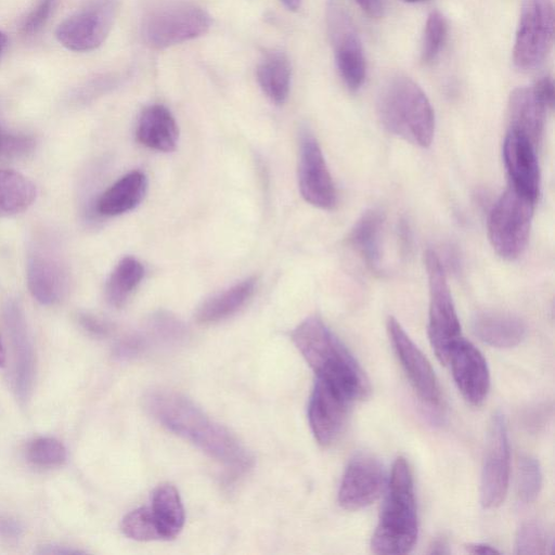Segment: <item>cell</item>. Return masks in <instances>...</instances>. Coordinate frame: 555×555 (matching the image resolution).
Returning <instances> with one entry per match:
<instances>
[{"mask_svg": "<svg viewBox=\"0 0 555 555\" xmlns=\"http://www.w3.org/2000/svg\"><path fill=\"white\" fill-rule=\"evenodd\" d=\"M144 406L169 431L196 446L232 472H245L251 457L238 439L186 397L170 390L145 395Z\"/></svg>", "mask_w": 555, "mask_h": 555, "instance_id": "6da1fadb", "label": "cell"}, {"mask_svg": "<svg viewBox=\"0 0 555 555\" xmlns=\"http://www.w3.org/2000/svg\"><path fill=\"white\" fill-rule=\"evenodd\" d=\"M291 337L317 378L330 383L351 401L369 396L371 387L365 372L319 317L305 319Z\"/></svg>", "mask_w": 555, "mask_h": 555, "instance_id": "7a4b0ae2", "label": "cell"}, {"mask_svg": "<svg viewBox=\"0 0 555 555\" xmlns=\"http://www.w3.org/2000/svg\"><path fill=\"white\" fill-rule=\"evenodd\" d=\"M417 532L413 477L406 460L399 456L391 469L371 548L376 554H405L414 546Z\"/></svg>", "mask_w": 555, "mask_h": 555, "instance_id": "3957f363", "label": "cell"}, {"mask_svg": "<svg viewBox=\"0 0 555 555\" xmlns=\"http://www.w3.org/2000/svg\"><path fill=\"white\" fill-rule=\"evenodd\" d=\"M378 118L390 133L414 144L430 145L435 132V114L422 88L411 78L396 76L380 89Z\"/></svg>", "mask_w": 555, "mask_h": 555, "instance_id": "277c9868", "label": "cell"}, {"mask_svg": "<svg viewBox=\"0 0 555 555\" xmlns=\"http://www.w3.org/2000/svg\"><path fill=\"white\" fill-rule=\"evenodd\" d=\"M210 24L209 14L197 4L170 0L145 14L142 36L150 48L160 50L204 35Z\"/></svg>", "mask_w": 555, "mask_h": 555, "instance_id": "5b68a950", "label": "cell"}, {"mask_svg": "<svg viewBox=\"0 0 555 555\" xmlns=\"http://www.w3.org/2000/svg\"><path fill=\"white\" fill-rule=\"evenodd\" d=\"M533 205V199L508 186L492 207L488 219V236L500 257L513 260L525 250Z\"/></svg>", "mask_w": 555, "mask_h": 555, "instance_id": "8992f818", "label": "cell"}, {"mask_svg": "<svg viewBox=\"0 0 555 555\" xmlns=\"http://www.w3.org/2000/svg\"><path fill=\"white\" fill-rule=\"evenodd\" d=\"M425 266L429 289L428 337L438 360L446 364L451 347L462 337L461 324L444 267L434 250L426 251Z\"/></svg>", "mask_w": 555, "mask_h": 555, "instance_id": "52a82bcc", "label": "cell"}, {"mask_svg": "<svg viewBox=\"0 0 555 555\" xmlns=\"http://www.w3.org/2000/svg\"><path fill=\"white\" fill-rule=\"evenodd\" d=\"M554 11L551 0H524L513 48L519 70L529 72L545 60L553 42Z\"/></svg>", "mask_w": 555, "mask_h": 555, "instance_id": "ba28073f", "label": "cell"}, {"mask_svg": "<svg viewBox=\"0 0 555 555\" xmlns=\"http://www.w3.org/2000/svg\"><path fill=\"white\" fill-rule=\"evenodd\" d=\"M327 25L338 73L347 88L357 91L365 80L366 61L353 21L337 1L328 4Z\"/></svg>", "mask_w": 555, "mask_h": 555, "instance_id": "9c48e42d", "label": "cell"}, {"mask_svg": "<svg viewBox=\"0 0 555 555\" xmlns=\"http://www.w3.org/2000/svg\"><path fill=\"white\" fill-rule=\"evenodd\" d=\"M115 0H95L59 24L57 41L70 51L86 52L100 47L116 16Z\"/></svg>", "mask_w": 555, "mask_h": 555, "instance_id": "30bf717a", "label": "cell"}, {"mask_svg": "<svg viewBox=\"0 0 555 555\" xmlns=\"http://www.w3.org/2000/svg\"><path fill=\"white\" fill-rule=\"evenodd\" d=\"M509 463L505 418L501 412H495L489 423L481 472L480 502L485 508L498 507L504 501L508 489Z\"/></svg>", "mask_w": 555, "mask_h": 555, "instance_id": "8fae6325", "label": "cell"}, {"mask_svg": "<svg viewBox=\"0 0 555 555\" xmlns=\"http://www.w3.org/2000/svg\"><path fill=\"white\" fill-rule=\"evenodd\" d=\"M298 184L301 196L309 204L332 209L336 205V189L322 150L307 129L300 133Z\"/></svg>", "mask_w": 555, "mask_h": 555, "instance_id": "7c38bea8", "label": "cell"}, {"mask_svg": "<svg viewBox=\"0 0 555 555\" xmlns=\"http://www.w3.org/2000/svg\"><path fill=\"white\" fill-rule=\"evenodd\" d=\"M352 401L330 383L317 378L308 406V418L315 440L332 444L341 433Z\"/></svg>", "mask_w": 555, "mask_h": 555, "instance_id": "4fadbf2b", "label": "cell"}, {"mask_svg": "<svg viewBox=\"0 0 555 555\" xmlns=\"http://www.w3.org/2000/svg\"><path fill=\"white\" fill-rule=\"evenodd\" d=\"M385 481V472L379 461L370 454H358L345 469L338 502L348 511L366 507L378 499Z\"/></svg>", "mask_w": 555, "mask_h": 555, "instance_id": "5bb4252c", "label": "cell"}, {"mask_svg": "<svg viewBox=\"0 0 555 555\" xmlns=\"http://www.w3.org/2000/svg\"><path fill=\"white\" fill-rule=\"evenodd\" d=\"M387 332L401 366L417 395L425 402L437 404L440 400V390L428 359L392 317L388 318Z\"/></svg>", "mask_w": 555, "mask_h": 555, "instance_id": "9a60e30c", "label": "cell"}, {"mask_svg": "<svg viewBox=\"0 0 555 555\" xmlns=\"http://www.w3.org/2000/svg\"><path fill=\"white\" fill-rule=\"evenodd\" d=\"M27 283L34 298L42 305L60 301L68 291V270L55 249L34 247L27 260Z\"/></svg>", "mask_w": 555, "mask_h": 555, "instance_id": "2e32d148", "label": "cell"}, {"mask_svg": "<svg viewBox=\"0 0 555 555\" xmlns=\"http://www.w3.org/2000/svg\"><path fill=\"white\" fill-rule=\"evenodd\" d=\"M448 363L464 399L473 405L482 403L490 388V372L479 349L461 337L451 347Z\"/></svg>", "mask_w": 555, "mask_h": 555, "instance_id": "e0dca14e", "label": "cell"}, {"mask_svg": "<svg viewBox=\"0 0 555 555\" xmlns=\"http://www.w3.org/2000/svg\"><path fill=\"white\" fill-rule=\"evenodd\" d=\"M4 320L14 354V387L20 401L25 403L33 392L36 359L31 336L24 311L15 300L4 306Z\"/></svg>", "mask_w": 555, "mask_h": 555, "instance_id": "ac0fdd59", "label": "cell"}, {"mask_svg": "<svg viewBox=\"0 0 555 555\" xmlns=\"http://www.w3.org/2000/svg\"><path fill=\"white\" fill-rule=\"evenodd\" d=\"M535 147L525 134L508 129L502 150L504 165L511 180L509 186L534 202L540 192Z\"/></svg>", "mask_w": 555, "mask_h": 555, "instance_id": "d6986e66", "label": "cell"}, {"mask_svg": "<svg viewBox=\"0 0 555 555\" xmlns=\"http://www.w3.org/2000/svg\"><path fill=\"white\" fill-rule=\"evenodd\" d=\"M546 109L532 87L514 89L507 106L508 129L525 134L537 146L543 133Z\"/></svg>", "mask_w": 555, "mask_h": 555, "instance_id": "ffe728a7", "label": "cell"}, {"mask_svg": "<svg viewBox=\"0 0 555 555\" xmlns=\"http://www.w3.org/2000/svg\"><path fill=\"white\" fill-rule=\"evenodd\" d=\"M474 334L483 343L495 348H512L526 336L525 322L508 312L481 311L472 322Z\"/></svg>", "mask_w": 555, "mask_h": 555, "instance_id": "44dd1931", "label": "cell"}, {"mask_svg": "<svg viewBox=\"0 0 555 555\" xmlns=\"http://www.w3.org/2000/svg\"><path fill=\"white\" fill-rule=\"evenodd\" d=\"M135 135L149 149L171 152L176 149L179 130L170 111L164 105L154 104L142 112Z\"/></svg>", "mask_w": 555, "mask_h": 555, "instance_id": "7402d4cb", "label": "cell"}, {"mask_svg": "<svg viewBox=\"0 0 555 555\" xmlns=\"http://www.w3.org/2000/svg\"><path fill=\"white\" fill-rule=\"evenodd\" d=\"M384 214L369 209L356 221L348 234V243L372 271L380 270Z\"/></svg>", "mask_w": 555, "mask_h": 555, "instance_id": "603a6c76", "label": "cell"}, {"mask_svg": "<svg viewBox=\"0 0 555 555\" xmlns=\"http://www.w3.org/2000/svg\"><path fill=\"white\" fill-rule=\"evenodd\" d=\"M147 181L141 171H131L112 184L99 198L96 209L104 216L132 210L145 195Z\"/></svg>", "mask_w": 555, "mask_h": 555, "instance_id": "cb8c5ba5", "label": "cell"}, {"mask_svg": "<svg viewBox=\"0 0 555 555\" xmlns=\"http://www.w3.org/2000/svg\"><path fill=\"white\" fill-rule=\"evenodd\" d=\"M150 509L160 539H173L180 533L185 519L184 508L172 485L163 483L154 490Z\"/></svg>", "mask_w": 555, "mask_h": 555, "instance_id": "d4e9b609", "label": "cell"}, {"mask_svg": "<svg viewBox=\"0 0 555 555\" xmlns=\"http://www.w3.org/2000/svg\"><path fill=\"white\" fill-rule=\"evenodd\" d=\"M256 279L248 278L207 299L197 310L196 320L211 324L237 312L251 297Z\"/></svg>", "mask_w": 555, "mask_h": 555, "instance_id": "484cf974", "label": "cell"}, {"mask_svg": "<svg viewBox=\"0 0 555 555\" xmlns=\"http://www.w3.org/2000/svg\"><path fill=\"white\" fill-rule=\"evenodd\" d=\"M292 68L281 51L263 55L257 66V79L266 95L275 104H283L289 93Z\"/></svg>", "mask_w": 555, "mask_h": 555, "instance_id": "4316f807", "label": "cell"}, {"mask_svg": "<svg viewBox=\"0 0 555 555\" xmlns=\"http://www.w3.org/2000/svg\"><path fill=\"white\" fill-rule=\"evenodd\" d=\"M35 184L14 170L0 169V217L26 210L36 199Z\"/></svg>", "mask_w": 555, "mask_h": 555, "instance_id": "83f0119b", "label": "cell"}, {"mask_svg": "<svg viewBox=\"0 0 555 555\" xmlns=\"http://www.w3.org/2000/svg\"><path fill=\"white\" fill-rule=\"evenodd\" d=\"M144 275L142 263L134 257L126 256L118 261L105 285L107 301L114 307L126 304Z\"/></svg>", "mask_w": 555, "mask_h": 555, "instance_id": "f1b7e54d", "label": "cell"}, {"mask_svg": "<svg viewBox=\"0 0 555 555\" xmlns=\"http://www.w3.org/2000/svg\"><path fill=\"white\" fill-rule=\"evenodd\" d=\"M448 35V23L439 11L429 13L424 27L421 59L424 63L433 62L440 53Z\"/></svg>", "mask_w": 555, "mask_h": 555, "instance_id": "f546056e", "label": "cell"}, {"mask_svg": "<svg viewBox=\"0 0 555 555\" xmlns=\"http://www.w3.org/2000/svg\"><path fill=\"white\" fill-rule=\"evenodd\" d=\"M542 487V472L537 459L522 455L517 465V493L521 501L530 503L537 499Z\"/></svg>", "mask_w": 555, "mask_h": 555, "instance_id": "4dcf8cb0", "label": "cell"}, {"mask_svg": "<svg viewBox=\"0 0 555 555\" xmlns=\"http://www.w3.org/2000/svg\"><path fill=\"white\" fill-rule=\"evenodd\" d=\"M67 453L64 444L52 437H39L27 448L28 461L39 467H54L63 464Z\"/></svg>", "mask_w": 555, "mask_h": 555, "instance_id": "1f68e13d", "label": "cell"}, {"mask_svg": "<svg viewBox=\"0 0 555 555\" xmlns=\"http://www.w3.org/2000/svg\"><path fill=\"white\" fill-rule=\"evenodd\" d=\"M121 531L137 541L162 540L150 507H139L121 520Z\"/></svg>", "mask_w": 555, "mask_h": 555, "instance_id": "d6a6232c", "label": "cell"}, {"mask_svg": "<svg viewBox=\"0 0 555 555\" xmlns=\"http://www.w3.org/2000/svg\"><path fill=\"white\" fill-rule=\"evenodd\" d=\"M552 542L545 529L534 521H528L518 529L515 548L516 554H545Z\"/></svg>", "mask_w": 555, "mask_h": 555, "instance_id": "836d02e7", "label": "cell"}, {"mask_svg": "<svg viewBox=\"0 0 555 555\" xmlns=\"http://www.w3.org/2000/svg\"><path fill=\"white\" fill-rule=\"evenodd\" d=\"M35 141L31 137L7 131L0 126V157H15L33 150Z\"/></svg>", "mask_w": 555, "mask_h": 555, "instance_id": "e575fe53", "label": "cell"}, {"mask_svg": "<svg viewBox=\"0 0 555 555\" xmlns=\"http://www.w3.org/2000/svg\"><path fill=\"white\" fill-rule=\"evenodd\" d=\"M55 0H39L24 18L21 30L25 35L38 33L47 23Z\"/></svg>", "mask_w": 555, "mask_h": 555, "instance_id": "d590c367", "label": "cell"}, {"mask_svg": "<svg viewBox=\"0 0 555 555\" xmlns=\"http://www.w3.org/2000/svg\"><path fill=\"white\" fill-rule=\"evenodd\" d=\"M532 89L537 96L545 104L547 108L553 106L554 83L551 77H540L532 86Z\"/></svg>", "mask_w": 555, "mask_h": 555, "instance_id": "8d00e7d4", "label": "cell"}, {"mask_svg": "<svg viewBox=\"0 0 555 555\" xmlns=\"http://www.w3.org/2000/svg\"><path fill=\"white\" fill-rule=\"evenodd\" d=\"M23 533L22 525L14 518L0 515V537L5 539H17Z\"/></svg>", "mask_w": 555, "mask_h": 555, "instance_id": "74e56055", "label": "cell"}, {"mask_svg": "<svg viewBox=\"0 0 555 555\" xmlns=\"http://www.w3.org/2000/svg\"><path fill=\"white\" fill-rule=\"evenodd\" d=\"M79 322L83 328L94 335H103L106 332L105 324L93 315L81 314L79 317Z\"/></svg>", "mask_w": 555, "mask_h": 555, "instance_id": "f35d334b", "label": "cell"}, {"mask_svg": "<svg viewBox=\"0 0 555 555\" xmlns=\"http://www.w3.org/2000/svg\"><path fill=\"white\" fill-rule=\"evenodd\" d=\"M359 7L370 16L379 17L384 12V0H356Z\"/></svg>", "mask_w": 555, "mask_h": 555, "instance_id": "ab89813d", "label": "cell"}, {"mask_svg": "<svg viewBox=\"0 0 555 555\" xmlns=\"http://www.w3.org/2000/svg\"><path fill=\"white\" fill-rule=\"evenodd\" d=\"M466 550L470 554H498L500 553L495 547L486 543H472L466 545Z\"/></svg>", "mask_w": 555, "mask_h": 555, "instance_id": "60d3db41", "label": "cell"}, {"mask_svg": "<svg viewBox=\"0 0 555 555\" xmlns=\"http://www.w3.org/2000/svg\"><path fill=\"white\" fill-rule=\"evenodd\" d=\"M41 553H44V554H77V553H80V551L67 548L66 546L48 545L41 551Z\"/></svg>", "mask_w": 555, "mask_h": 555, "instance_id": "b9f144b4", "label": "cell"}, {"mask_svg": "<svg viewBox=\"0 0 555 555\" xmlns=\"http://www.w3.org/2000/svg\"><path fill=\"white\" fill-rule=\"evenodd\" d=\"M448 543L444 539L440 538V539H436L433 544L430 545V550H429V553L430 554H448L449 553V548H448Z\"/></svg>", "mask_w": 555, "mask_h": 555, "instance_id": "7bdbcfd3", "label": "cell"}, {"mask_svg": "<svg viewBox=\"0 0 555 555\" xmlns=\"http://www.w3.org/2000/svg\"><path fill=\"white\" fill-rule=\"evenodd\" d=\"M283 4L291 11H296L300 7L301 0H281Z\"/></svg>", "mask_w": 555, "mask_h": 555, "instance_id": "ee69618b", "label": "cell"}, {"mask_svg": "<svg viewBox=\"0 0 555 555\" xmlns=\"http://www.w3.org/2000/svg\"><path fill=\"white\" fill-rule=\"evenodd\" d=\"M5 365V350L0 338V367Z\"/></svg>", "mask_w": 555, "mask_h": 555, "instance_id": "f6af8a7d", "label": "cell"}, {"mask_svg": "<svg viewBox=\"0 0 555 555\" xmlns=\"http://www.w3.org/2000/svg\"><path fill=\"white\" fill-rule=\"evenodd\" d=\"M7 43V37L0 30V54L3 51Z\"/></svg>", "mask_w": 555, "mask_h": 555, "instance_id": "bcb514c9", "label": "cell"}, {"mask_svg": "<svg viewBox=\"0 0 555 555\" xmlns=\"http://www.w3.org/2000/svg\"><path fill=\"white\" fill-rule=\"evenodd\" d=\"M406 3H416V2H421V1H424V0H402Z\"/></svg>", "mask_w": 555, "mask_h": 555, "instance_id": "7dc6e473", "label": "cell"}]
</instances>
